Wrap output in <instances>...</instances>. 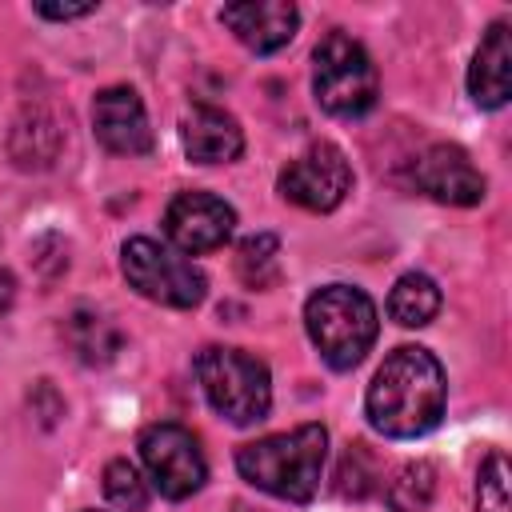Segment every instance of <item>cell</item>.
I'll return each instance as SVG.
<instances>
[{"label":"cell","instance_id":"10","mask_svg":"<svg viewBox=\"0 0 512 512\" xmlns=\"http://www.w3.org/2000/svg\"><path fill=\"white\" fill-rule=\"evenodd\" d=\"M412 180L420 192H428L440 204H456V208H472L484 200V176L476 172V164L468 160L464 148L456 144H432L416 156L412 164Z\"/></svg>","mask_w":512,"mask_h":512},{"label":"cell","instance_id":"20","mask_svg":"<svg viewBox=\"0 0 512 512\" xmlns=\"http://www.w3.org/2000/svg\"><path fill=\"white\" fill-rule=\"evenodd\" d=\"M104 496L120 512H144L148 508V484L140 480V472L128 460H112L104 468Z\"/></svg>","mask_w":512,"mask_h":512},{"label":"cell","instance_id":"18","mask_svg":"<svg viewBox=\"0 0 512 512\" xmlns=\"http://www.w3.org/2000/svg\"><path fill=\"white\" fill-rule=\"evenodd\" d=\"M236 276L248 288H272L280 280V240L272 232H256L236 248Z\"/></svg>","mask_w":512,"mask_h":512},{"label":"cell","instance_id":"15","mask_svg":"<svg viewBox=\"0 0 512 512\" xmlns=\"http://www.w3.org/2000/svg\"><path fill=\"white\" fill-rule=\"evenodd\" d=\"M440 312V288L424 272H408L388 292V316L400 328H424Z\"/></svg>","mask_w":512,"mask_h":512},{"label":"cell","instance_id":"23","mask_svg":"<svg viewBox=\"0 0 512 512\" xmlns=\"http://www.w3.org/2000/svg\"><path fill=\"white\" fill-rule=\"evenodd\" d=\"M16 304V276L8 268H0V316Z\"/></svg>","mask_w":512,"mask_h":512},{"label":"cell","instance_id":"19","mask_svg":"<svg viewBox=\"0 0 512 512\" xmlns=\"http://www.w3.org/2000/svg\"><path fill=\"white\" fill-rule=\"evenodd\" d=\"M376 480H380V468H376V456L368 452V444L352 440L336 464V496L344 500H364L376 492Z\"/></svg>","mask_w":512,"mask_h":512},{"label":"cell","instance_id":"4","mask_svg":"<svg viewBox=\"0 0 512 512\" xmlns=\"http://www.w3.org/2000/svg\"><path fill=\"white\" fill-rule=\"evenodd\" d=\"M196 380L208 404L232 424H256L272 408V376L268 364L244 348L208 344L196 352Z\"/></svg>","mask_w":512,"mask_h":512},{"label":"cell","instance_id":"21","mask_svg":"<svg viewBox=\"0 0 512 512\" xmlns=\"http://www.w3.org/2000/svg\"><path fill=\"white\" fill-rule=\"evenodd\" d=\"M476 512H512L508 500V460L504 452H488L476 480Z\"/></svg>","mask_w":512,"mask_h":512},{"label":"cell","instance_id":"2","mask_svg":"<svg viewBox=\"0 0 512 512\" xmlns=\"http://www.w3.org/2000/svg\"><path fill=\"white\" fill-rule=\"evenodd\" d=\"M324 456H328L324 424H300L292 432H276V436L240 444L236 468L260 492L292 500V504H308L320 492Z\"/></svg>","mask_w":512,"mask_h":512},{"label":"cell","instance_id":"5","mask_svg":"<svg viewBox=\"0 0 512 512\" xmlns=\"http://www.w3.org/2000/svg\"><path fill=\"white\" fill-rule=\"evenodd\" d=\"M312 92L332 116H364L380 92L372 56L348 32H328L312 52Z\"/></svg>","mask_w":512,"mask_h":512},{"label":"cell","instance_id":"8","mask_svg":"<svg viewBox=\"0 0 512 512\" xmlns=\"http://www.w3.org/2000/svg\"><path fill=\"white\" fill-rule=\"evenodd\" d=\"M276 188H280L284 200H292L304 212H332L352 188L348 156L336 144L320 140V144L304 148L296 160H288V168L280 172Z\"/></svg>","mask_w":512,"mask_h":512},{"label":"cell","instance_id":"16","mask_svg":"<svg viewBox=\"0 0 512 512\" xmlns=\"http://www.w3.org/2000/svg\"><path fill=\"white\" fill-rule=\"evenodd\" d=\"M64 336H68L72 352H76L84 364H108V360L120 352V332L112 328V320H104V316L92 312V308H76V312L64 320Z\"/></svg>","mask_w":512,"mask_h":512},{"label":"cell","instance_id":"12","mask_svg":"<svg viewBox=\"0 0 512 512\" xmlns=\"http://www.w3.org/2000/svg\"><path fill=\"white\" fill-rule=\"evenodd\" d=\"M220 20L232 28V36L244 48H252L256 56H268V52H280L296 36L300 12L288 0H244V4H228Z\"/></svg>","mask_w":512,"mask_h":512},{"label":"cell","instance_id":"9","mask_svg":"<svg viewBox=\"0 0 512 512\" xmlns=\"http://www.w3.org/2000/svg\"><path fill=\"white\" fill-rule=\"evenodd\" d=\"M236 228L232 204H224L212 192H180L164 212V232L180 252H212L220 248Z\"/></svg>","mask_w":512,"mask_h":512},{"label":"cell","instance_id":"6","mask_svg":"<svg viewBox=\"0 0 512 512\" xmlns=\"http://www.w3.org/2000/svg\"><path fill=\"white\" fill-rule=\"evenodd\" d=\"M120 268L144 300H156L164 308H196L208 288L204 272L192 260H184L180 252H172L148 236H132L120 248Z\"/></svg>","mask_w":512,"mask_h":512},{"label":"cell","instance_id":"17","mask_svg":"<svg viewBox=\"0 0 512 512\" xmlns=\"http://www.w3.org/2000/svg\"><path fill=\"white\" fill-rule=\"evenodd\" d=\"M436 496V468L428 460H408L396 468V476L384 488V500L392 512H424Z\"/></svg>","mask_w":512,"mask_h":512},{"label":"cell","instance_id":"22","mask_svg":"<svg viewBox=\"0 0 512 512\" xmlns=\"http://www.w3.org/2000/svg\"><path fill=\"white\" fill-rule=\"evenodd\" d=\"M36 12L48 20H76V16L96 12V4H36Z\"/></svg>","mask_w":512,"mask_h":512},{"label":"cell","instance_id":"14","mask_svg":"<svg viewBox=\"0 0 512 512\" xmlns=\"http://www.w3.org/2000/svg\"><path fill=\"white\" fill-rule=\"evenodd\" d=\"M180 144H184L188 160H196V164H228L244 152V132L224 108L196 104L180 120Z\"/></svg>","mask_w":512,"mask_h":512},{"label":"cell","instance_id":"7","mask_svg":"<svg viewBox=\"0 0 512 512\" xmlns=\"http://www.w3.org/2000/svg\"><path fill=\"white\" fill-rule=\"evenodd\" d=\"M140 460L148 468V480L168 500H188L204 488L208 464L200 452V440L184 424H152L140 432Z\"/></svg>","mask_w":512,"mask_h":512},{"label":"cell","instance_id":"3","mask_svg":"<svg viewBox=\"0 0 512 512\" xmlns=\"http://www.w3.org/2000/svg\"><path fill=\"white\" fill-rule=\"evenodd\" d=\"M304 328L316 352L324 356V364L336 372H348L376 344L380 320H376V304L368 300V292L352 284H324L304 304Z\"/></svg>","mask_w":512,"mask_h":512},{"label":"cell","instance_id":"1","mask_svg":"<svg viewBox=\"0 0 512 512\" xmlns=\"http://www.w3.org/2000/svg\"><path fill=\"white\" fill-rule=\"evenodd\" d=\"M444 400H448V384L440 360L428 348L404 344L388 352L384 364L376 368L364 396V412L380 436L412 440L440 424Z\"/></svg>","mask_w":512,"mask_h":512},{"label":"cell","instance_id":"11","mask_svg":"<svg viewBox=\"0 0 512 512\" xmlns=\"http://www.w3.org/2000/svg\"><path fill=\"white\" fill-rule=\"evenodd\" d=\"M92 128H96V140L116 156H140V152L152 148V128H148L144 100L124 84H112V88L96 92Z\"/></svg>","mask_w":512,"mask_h":512},{"label":"cell","instance_id":"24","mask_svg":"<svg viewBox=\"0 0 512 512\" xmlns=\"http://www.w3.org/2000/svg\"><path fill=\"white\" fill-rule=\"evenodd\" d=\"M232 512H252V508H244V504H236V508H232Z\"/></svg>","mask_w":512,"mask_h":512},{"label":"cell","instance_id":"13","mask_svg":"<svg viewBox=\"0 0 512 512\" xmlns=\"http://www.w3.org/2000/svg\"><path fill=\"white\" fill-rule=\"evenodd\" d=\"M468 92L480 108H504L512 92V28L508 20L488 24L472 68H468Z\"/></svg>","mask_w":512,"mask_h":512}]
</instances>
